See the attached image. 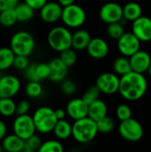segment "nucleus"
<instances>
[{
  "instance_id": "nucleus-1",
  "label": "nucleus",
  "mask_w": 151,
  "mask_h": 152,
  "mask_svg": "<svg viewBox=\"0 0 151 152\" xmlns=\"http://www.w3.org/2000/svg\"><path fill=\"white\" fill-rule=\"evenodd\" d=\"M148 89V81L142 73L130 71L120 77L118 93L121 96L130 102L142 99Z\"/></svg>"
},
{
  "instance_id": "nucleus-2",
  "label": "nucleus",
  "mask_w": 151,
  "mask_h": 152,
  "mask_svg": "<svg viewBox=\"0 0 151 152\" xmlns=\"http://www.w3.org/2000/svg\"><path fill=\"white\" fill-rule=\"evenodd\" d=\"M99 133L97 122L88 116L72 124V137L78 143H88L92 142Z\"/></svg>"
},
{
  "instance_id": "nucleus-3",
  "label": "nucleus",
  "mask_w": 151,
  "mask_h": 152,
  "mask_svg": "<svg viewBox=\"0 0 151 152\" xmlns=\"http://www.w3.org/2000/svg\"><path fill=\"white\" fill-rule=\"evenodd\" d=\"M32 118L36 132L42 134H46L53 132L56 123L58 122L55 110L46 106L36 109Z\"/></svg>"
},
{
  "instance_id": "nucleus-4",
  "label": "nucleus",
  "mask_w": 151,
  "mask_h": 152,
  "mask_svg": "<svg viewBox=\"0 0 151 152\" xmlns=\"http://www.w3.org/2000/svg\"><path fill=\"white\" fill-rule=\"evenodd\" d=\"M72 33L66 26H56L47 35L49 46L59 53L72 47Z\"/></svg>"
},
{
  "instance_id": "nucleus-5",
  "label": "nucleus",
  "mask_w": 151,
  "mask_h": 152,
  "mask_svg": "<svg viewBox=\"0 0 151 152\" xmlns=\"http://www.w3.org/2000/svg\"><path fill=\"white\" fill-rule=\"evenodd\" d=\"M36 42L33 36L28 31L14 33L10 40V47L16 55L29 56L35 50Z\"/></svg>"
},
{
  "instance_id": "nucleus-6",
  "label": "nucleus",
  "mask_w": 151,
  "mask_h": 152,
  "mask_svg": "<svg viewBox=\"0 0 151 152\" xmlns=\"http://www.w3.org/2000/svg\"><path fill=\"white\" fill-rule=\"evenodd\" d=\"M61 20L68 28H79L86 21V12L82 6L74 3L63 7Z\"/></svg>"
},
{
  "instance_id": "nucleus-7",
  "label": "nucleus",
  "mask_w": 151,
  "mask_h": 152,
  "mask_svg": "<svg viewBox=\"0 0 151 152\" xmlns=\"http://www.w3.org/2000/svg\"><path fill=\"white\" fill-rule=\"evenodd\" d=\"M118 133L125 141L136 142L143 137L144 129L138 120L131 118L129 119L120 121L118 126Z\"/></svg>"
},
{
  "instance_id": "nucleus-8",
  "label": "nucleus",
  "mask_w": 151,
  "mask_h": 152,
  "mask_svg": "<svg viewBox=\"0 0 151 152\" xmlns=\"http://www.w3.org/2000/svg\"><path fill=\"white\" fill-rule=\"evenodd\" d=\"M12 131L23 140L35 134L36 129L32 116H29L28 114L17 115L12 123Z\"/></svg>"
},
{
  "instance_id": "nucleus-9",
  "label": "nucleus",
  "mask_w": 151,
  "mask_h": 152,
  "mask_svg": "<svg viewBox=\"0 0 151 152\" xmlns=\"http://www.w3.org/2000/svg\"><path fill=\"white\" fill-rule=\"evenodd\" d=\"M95 85L101 94L112 95L119 91L120 77L116 73L105 72L97 77Z\"/></svg>"
},
{
  "instance_id": "nucleus-10",
  "label": "nucleus",
  "mask_w": 151,
  "mask_h": 152,
  "mask_svg": "<svg viewBox=\"0 0 151 152\" xmlns=\"http://www.w3.org/2000/svg\"><path fill=\"white\" fill-rule=\"evenodd\" d=\"M99 16L100 19L106 24L121 21L124 19L123 6L118 3L108 1L100 8Z\"/></svg>"
},
{
  "instance_id": "nucleus-11",
  "label": "nucleus",
  "mask_w": 151,
  "mask_h": 152,
  "mask_svg": "<svg viewBox=\"0 0 151 152\" xmlns=\"http://www.w3.org/2000/svg\"><path fill=\"white\" fill-rule=\"evenodd\" d=\"M141 43L142 41L133 32H125L124 35L117 39V49L122 55L131 57L141 50Z\"/></svg>"
},
{
  "instance_id": "nucleus-12",
  "label": "nucleus",
  "mask_w": 151,
  "mask_h": 152,
  "mask_svg": "<svg viewBox=\"0 0 151 152\" xmlns=\"http://www.w3.org/2000/svg\"><path fill=\"white\" fill-rule=\"evenodd\" d=\"M20 79L13 75H4L0 77V98H13L20 90Z\"/></svg>"
},
{
  "instance_id": "nucleus-13",
  "label": "nucleus",
  "mask_w": 151,
  "mask_h": 152,
  "mask_svg": "<svg viewBox=\"0 0 151 152\" xmlns=\"http://www.w3.org/2000/svg\"><path fill=\"white\" fill-rule=\"evenodd\" d=\"M132 32L142 41H151V19L142 15L140 18L133 21Z\"/></svg>"
},
{
  "instance_id": "nucleus-14",
  "label": "nucleus",
  "mask_w": 151,
  "mask_h": 152,
  "mask_svg": "<svg viewBox=\"0 0 151 152\" xmlns=\"http://www.w3.org/2000/svg\"><path fill=\"white\" fill-rule=\"evenodd\" d=\"M63 7L54 1L48 2L39 10L40 18L46 23H55L61 19Z\"/></svg>"
},
{
  "instance_id": "nucleus-15",
  "label": "nucleus",
  "mask_w": 151,
  "mask_h": 152,
  "mask_svg": "<svg viewBox=\"0 0 151 152\" xmlns=\"http://www.w3.org/2000/svg\"><path fill=\"white\" fill-rule=\"evenodd\" d=\"M88 107L89 105L82 98H74L68 102L66 111L68 116L75 121L88 116Z\"/></svg>"
},
{
  "instance_id": "nucleus-16",
  "label": "nucleus",
  "mask_w": 151,
  "mask_h": 152,
  "mask_svg": "<svg viewBox=\"0 0 151 152\" xmlns=\"http://www.w3.org/2000/svg\"><path fill=\"white\" fill-rule=\"evenodd\" d=\"M86 50L92 58L95 60H101L109 54V47L107 41L103 38L94 37L91 39Z\"/></svg>"
},
{
  "instance_id": "nucleus-17",
  "label": "nucleus",
  "mask_w": 151,
  "mask_h": 152,
  "mask_svg": "<svg viewBox=\"0 0 151 152\" xmlns=\"http://www.w3.org/2000/svg\"><path fill=\"white\" fill-rule=\"evenodd\" d=\"M132 70L139 72V73H145L148 72L151 63L150 54L143 50H139L131 57H129Z\"/></svg>"
},
{
  "instance_id": "nucleus-18",
  "label": "nucleus",
  "mask_w": 151,
  "mask_h": 152,
  "mask_svg": "<svg viewBox=\"0 0 151 152\" xmlns=\"http://www.w3.org/2000/svg\"><path fill=\"white\" fill-rule=\"evenodd\" d=\"M49 65L51 69V74L49 79L52 82L61 83L64 79H66L69 67L61 61L60 57L53 58V60H51Z\"/></svg>"
},
{
  "instance_id": "nucleus-19",
  "label": "nucleus",
  "mask_w": 151,
  "mask_h": 152,
  "mask_svg": "<svg viewBox=\"0 0 151 152\" xmlns=\"http://www.w3.org/2000/svg\"><path fill=\"white\" fill-rule=\"evenodd\" d=\"M3 149L7 152H20L24 149V140L15 134H6L1 141Z\"/></svg>"
},
{
  "instance_id": "nucleus-20",
  "label": "nucleus",
  "mask_w": 151,
  "mask_h": 152,
  "mask_svg": "<svg viewBox=\"0 0 151 152\" xmlns=\"http://www.w3.org/2000/svg\"><path fill=\"white\" fill-rule=\"evenodd\" d=\"M108 115V106L106 102L101 99L89 104L88 107V117L94 121H99L102 118Z\"/></svg>"
},
{
  "instance_id": "nucleus-21",
  "label": "nucleus",
  "mask_w": 151,
  "mask_h": 152,
  "mask_svg": "<svg viewBox=\"0 0 151 152\" xmlns=\"http://www.w3.org/2000/svg\"><path fill=\"white\" fill-rule=\"evenodd\" d=\"M92 37L85 29H78L72 35V48L77 51H82L87 48Z\"/></svg>"
},
{
  "instance_id": "nucleus-22",
  "label": "nucleus",
  "mask_w": 151,
  "mask_h": 152,
  "mask_svg": "<svg viewBox=\"0 0 151 152\" xmlns=\"http://www.w3.org/2000/svg\"><path fill=\"white\" fill-rule=\"evenodd\" d=\"M142 15V8L138 3L134 2V0L128 2L123 6V16L125 20L133 22L138 18H140Z\"/></svg>"
},
{
  "instance_id": "nucleus-23",
  "label": "nucleus",
  "mask_w": 151,
  "mask_h": 152,
  "mask_svg": "<svg viewBox=\"0 0 151 152\" xmlns=\"http://www.w3.org/2000/svg\"><path fill=\"white\" fill-rule=\"evenodd\" d=\"M53 132L58 140H67L72 136V125L66 119L58 120Z\"/></svg>"
},
{
  "instance_id": "nucleus-24",
  "label": "nucleus",
  "mask_w": 151,
  "mask_h": 152,
  "mask_svg": "<svg viewBox=\"0 0 151 152\" xmlns=\"http://www.w3.org/2000/svg\"><path fill=\"white\" fill-rule=\"evenodd\" d=\"M18 21L20 22H26L30 20L35 15V9H33L30 5L27 3H19L14 7Z\"/></svg>"
},
{
  "instance_id": "nucleus-25",
  "label": "nucleus",
  "mask_w": 151,
  "mask_h": 152,
  "mask_svg": "<svg viewBox=\"0 0 151 152\" xmlns=\"http://www.w3.org/2000/svg\"><path fill=\"white\" fill-rule=\"evenodd\" d=\"M15 55L10 46L0 48V71L6 70L12 67Z\"/></svg>"
},
{
  "instance_id": "nucleus-26",
  "label": "nucleus",
  "mask_w": 151,
  "mask_h": 152,
  "mask_svg": "<svg viewBox=\"0 0 151 152\" xmlns=\"http://www.w3.org/2000/svg\"><path fill=\"white\" fill-rule=\"evenodd\" d=\"M113 69L116 74L121 77L132 71V66L129 57L124 55L117 57L113 62Z\"/></svg>"
},
{
  "instance_id": "nucleus-27",
  "label": "nucleus",
  "mask_w": 151,
  "mask_h": 152,
  "mask_svg": "<svg viewBox=\"0 0 151 152\" xmlns=\"http://www.w3.org/2000/svg\"><path fill=\"white\" fill-rule=\"evenodd\" d=\"M0 115L5 118L16 115V103L12 98H0Z\"/></svg>"
},
{
  "instance_id": "nucleus-28",
  "label": "nucleus",
  "mask_w": 151,
  "mask_h": 152,
  "mask_svg": "<svg viewBox=\"0 0 151 152\" xmlns=\"http://www.w3.org/2000/svg\"><path fill=\"white\" fill-rule=\"evenodd\" d=\"M18 21L14 8L0 11V25L5 28L12 27Z\"/></svg>"
},
{
  "instance_id": "nucleus-29",
  "label": "nucleus",
  "mask_w": 151,
  "mask_h": 152,
  "mask_svg": "<svg viewBox=\"0 0 151 152\" xmlns=\"http://www.w3.org/2000/svg\"><path fill=\"white\" fill-rule=\"evenodd\" d=\"M25 93L28 97L36 99L43 94V87L38 81H28L25 86Z\"/></svg>"
},
{
  "instance_id": "nucleus-30",
  "label": "nucleus",
  "mask_w": 151,
  "mask_h": 152,
  "mask_svg": "<svg viewBox=\"0 0 151 152\" xmlns=\"http://www.w3.org/2000/svg\"><path fill=\"white\" fill-rule=\"evenodd\" d=\"M43 142L41 138L36 135V134L28 137V139L24 140V149L25 152H35L39 151V149L42 145Z\"/></svg>"
},
{
  "instance_id": "nucleus-31",
  "label": "nucleus",
  "mask_w": 151,
  "mask_h": 152,
  "mask_svg": "<svg viewBox=\"0 0 151 152\" xmlns=\"http://www.w3.org/2000/svg\"><path fill=\"white\" fill-rule=\"evenodd\" d=\"M124 33H125V28L120 21L108 24L107 34L110 38L117 40L124 35Z\"/></svg>"
},
{
  "instance_id": "nucleus-32",
  "label": "nucleus",
  "mask_w": 151,
  "mask_h": 152,
  "mask_svg": "<svg viewBox=\"0 0 151 152\" xmlns=\"http://www.w3.org/2000/svg\"><path fill=\"white\" fill-rule=\"evenodd\" d=\"M63 145L58 140H49L44 142L39 149V152H62Z\"/></svg>"
},
{
  "instance_id": "nucleus-33",
  "label": "nucleus",
  "mask_w": 151,
  "mask_h": 152,
  "mask_svg": "<svg viewBox=\"0 0 151 152\" xmlns=\"http://www.w3.org/2000/svg\"><path fill=\"white\" fill-rule=\"evenodd\" d=\"M97 126H98L99 133L109 134L114 130L115 121L113 120V118H111L110 117H109L107 115L106 117H104L101 119H100L99 121H97Z\"/></svg>"
},
{
  "instance_id": "nucleus-34",
  "label": "nucleus",
  "mask_w": 151,
  "mask_h": 152,
  "mask_svg": "<svg viewBox=\"0 0 151 152\" xmlns=\"http://www.w3.org/2000/svg\"><path fill=\"white\" fill-rule=\"evenodd\" d=\"M60 58L61 59V61L68 66V67H71L73 66L76 61H77V53L75 52V49L73 48H69V49H66L64 51H62L61 53V55H60Z\"/></svg>"
},
{
  "instance_id": "nucleus-35",
  "label": "nucleus",
  "mask_w": 151,
  "mask_h": 152,
  "mask_svg": "<svg viewBox=\"0 0 151 152\" xmlns=\"http://www.w3.org/2000/svg\"><path fill=\"white\" fill-rule=\"evenodd\" d=\"M101 94V93L100 89L97 87L96 85H95V86H90V87L85 92V94H83L82 99L89 105V104H91L92 102H95L96 100H98Z\"/></svg>"
},
{
  "instance_id": "nucleus-36",
  "label": "nucleus",
  "mask_w": 151,
  "mask_h": 152,
  "mask_svg": "<svg viewBox=\"0 0 151 152\" xmlns=\"http://www.w3.org/2000/svg\"><path fill=\"white\" fill-rule=\"evenodd\" d=\"M116 115H117V118L120 121H124V120L131 118L133 112H132L131 108L127 104H120L117 106L116 110Z\"/></svg>"
},
{
  "instance_id": "nucleus-37",
  "label": "nucleus",
  "mask_w": 151,
  "mask_h": 152,
  "mask_svg": "<svg viewBox=\"0 0 151 152\" xmlns=\"http://www.w3.org/2000/svg\"><path fill=\"white\" fill-rule=\"evenodd\" d=\"M28 57V56H25V55H15L12 67L17 70L24 71L29 66V61Z\"/></svg>"
},
{
  "instance_id": "nucleus-38",
  "label": "nucleus",
  "mask_w": 151,
  "mask_h": 152,
  "mask_svg": "<svg viewBox=\"0 0 151 152\" xmlns=\"http://www.w3.org/2000/svg\"><path fill=\"white\" fill-rule=\"evenodd\" d=\"M24 77L28 81H38L40 82L41 79L38 77L37 71H36V64H29V66L24 70Z\"/></svg>"
},
{
  "instance_id": "nucleus-39",
  "label": "nucleus",
  "mask_w": 151,
  "mask_h": 152,
  "mask_svg": "<svg viewBox=\"0 0 151 152\" xmlns=\"http://www.w3.org/2000/svg\"><path fill=\"white\" fill-rule=\"evenodd\" d=\"M61 89L63 94H65L67 95H72L77 91V86L74 83V81L69 80V79H64L61 82Z\"/></svg>"
},
{
  "instance_id": "nucleus-40",
  "label": "nucleus",
  "mask_w": 151,
  "mask_h": 152,
  "mask_svg": "<svg viewBox=\"0 0 151 152\" xmlns=\"http://www.w3.org/2000/svg\"><path fill=\"white\" fill-rule=\"evenodd\" d=\"M36 71L41 80L49 78L50 74H51V69H50L49 63H37Z\"/></svg>"
},
{
  "instance_id": "nucleus-41",
  "label": "nucleus",
  "mask_w": 151,
  "mask_h": 152,
  "mask_svg": "<svg viewBox=\"0 0 151 152\" xmlns=\"http://www.w3.org/2000/svg\"><path fill=\"white\" fill-rule=\"evenodd\" d=\"M30 109V103L28 100H21L16 103V115L28 114Z\"/></svg>"
},
{
  "instance_id": "nucleus-42",
  "label": "nucleus",
  "mask_w": 151,
  "mask_h": 152,
  "mask_svg": "<svg viewBox=\"0 0 151 152\" xmlns=\"http://www.w3.org/2000/svg\"><path fill=\"white\" fill-rule=\"evenodd\" d=\"M19 4V0H0V11L14 8Z\"/></svg>"
},
{
  "instance_id": "nucleus-43",
  "label": "nucleus",
  "mask_w": 151,
  "mask_h": 152,
  "mask_svg": "<svg viewBox=\"0 0 151 152\" xmlns=\"http://www.w3.org/2000/svg\"><path fill=\"white\" fill-rule=\"evenodd\" d=\"M24 2L35 10H40L47 3V0H24Z\"/></svg>"
},
{
  "instance_id": "nucleus-44",
  "label": "nucleus",
  "mask_w": 151,
  "mask_h": 152,
  "mask_svg": "<svg viewBox=\"0 0 151 152\" xmlns=\"http://www.w3.org/2000/svg\"><path fill=\"white\" fill-rule=\"evenodd\" d=\"M7 134V126L5 123L0 119V142L4 139V137Z\"/></svg>"
},
{
  "instance_id": "nucleus-45",
  "label": "nucleus",
  "mask_w": 151,
  "mask_h": 152,
  "mask_svg": "<svg viewBox=\"0 0 151 152\" xmlns=\"http://www.w3.org/2000/svg\"><path fill=\"white\" fill-rule=\"evenodd\" d=\"M55 114H56V117H57L58 120L65 119L66 116H68L66 110H63V109H58V110H55Z\"/></svg>"
},
{
  "instance_id": "nucleus-46",
  "label": "nucleus",
  "mask_w": 151,
  "mask_h": 152,
  "mask_svg": "<svg viewBox=\"0 0 151 152\" xmlns=\"http://www.w3.org/2000/svg\"><path fill=\"white\" fill-rule=\"evenodd\" d=\"M75 1H76V0H57V2H58L62 7L70 5V4H74Z\"/></svg>"
},
{
  "instance_id": "nucleus-47",
  "label": "nucleus",
  "mask_w": 151,
  "mask_h": 152,
  "mask_svg": "<svg viewBox=\"0 0 151 152\" xmlns=\"http://www.w3.org/2000/svg\"><path fill=\"white\" fill-rule=\"evenodd\" d=\"M148 73L150 74V76L151 77V63H150V68H149V69H148Z\"/></svg>"
},
{
  "instance_id": "nucleus-48",
  "label": "nucleus",
  "mask_w": 151,
  "mask_h": 152,
  "mask_svg": "<svg viewBox=\"0 0 151 152\" xmlns=\"http://www.w3.org/2000/svg\"><path fill=\"white\" fill-rule=\"evenodd\" d=\"M4 151V149H3V146H2V143H0V152H2Z\"/></svg>"
},
{
  "instance_id": "nucleus-49",
  "label": "nucleus",
  "mask_w": 151,
  "mask_h": 152,
  "mask_svg": "<svg viewBox=\"0 0 151 152\" xmlns=\"http://www.w3.org/2000/svg\"><path fill=\"white\" fill-rule=\"evenodd\" d=\"M100 1H102V2H108V1H111V0H100Z\"/></svg>"
},
{
  "instance_id": "nucleus-50",
  "label": "nucleus",
  "mask_w": 151,
  "mask_h": 152,
  "mask_svg": "<svg viewBox=\"0 0 151 152\" xmlns=\"http://www.w3.org/2000/svg\"><path fill=\"white\" fill-rule=\"evenodd\" d=\"M77 1H85V0H77Z\"/></svg>"
},
{
  "instance_id": "nucleus-51",
  "label": "nucleus",
  "mask_w": 151,
  "mask_h": 152,
  "mask_svg": "<svg viewBox=\"0 0 151 152\" xmlns=\"http://www.w3.org/2000/svg\"><path fill=\"white\" fill-rule=\"evenodd\" d=\"M0 77H1V71H0Z\"/></svg>"
},
{
  "instance_id": "nucleus-52",
  "label": "nucleus",
  "mask_w": 151,
  "mask_h": 152,
  "mask_svg": "<svg viewBox=\"0 0 151 152\" xmlns=\"http://www.w3.org/2000/svg\"><path fill=\"white\" fill-rule=\"evenodd\" d=\"M130 1H132V0H130Z\"/></svg>"
}]
</instances>
